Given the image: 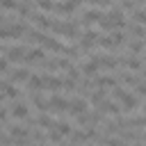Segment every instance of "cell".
Instances as JSON below:
<instances>
[{
  "label": "cell",
  "instance_id": "1",
  "mask_svg": "<svg viewBox=\"0 0 146 146\" xmlns=\"http://www.w3.org/2000/svg\"><path fill=\"white\" fill-rule=\"evenodd\" d=\"M27 48H30V46H25L23 41H21V43H14V46H9V48L5 50V52H7V55H5V59H7L9 64H11V62H23V57H25Z\"/></svg>",
  "mask_w": 146,
  "mask_h": 146
},
{
  "label": "cell",
  "instance_id": "2",
  "mask_svg": "<svg viewBox=\"0 0 146 146\" xmlns=\"http://www.w3.org/2000/svg\"><path fill=\"white\" fill-rule=\"evenodd\" d=\"M30 68L27 66H16V68H9L7 71V82L9 84H16V82H27V78H30Z\"/></svg>",
  "mask_w": 146,
  "mask_h": 146
},
{
  "label": "cell",
  "instance_id": "3",
  "mask_svg": "<svg viewBox=\"0 0 146 146\" xmlns=\"http://www.w3.org/2000/svg\"><path fill=\"white\" fill-rule=\"evenodd\" d=\"M46 103H48V112H52V114H62V112L68 110V100L64 96H59V94H52Z\"/></svg>",
  "mask_w": 146,
  "mask_h": 146
},
{
  "label": "cell",
  "instance_id": "4",
  "mask_svg": "<svg viewBox=\"0 0 146 146\" xmlns=\"http://www.w3.org/2000/svg\"><path fill=\"white\" fill-rule=\"evenodd\" d=\"M41 80H43V89H46V91H62V87H64V80H62V75L41 73Z\"/></svg>",
  "mask_w": 146,
  "mask_h": 146
},
{
  "label": "cell",
  "instance_id": "5",
  "mask_svg": "<svg viewBox=\"0 0 146 146\" xmlns=\"http://www.w3.org/2000/svg\"><path fill=\"white\" fill-rule=\"evenodd\" d=\"M66 46H68V43H62L57 36H50V34H43V39H41V48H43V50L48 48V50H55V52H62V55H64V52H66Z\"/></svg>",
  "mask_w": 146,
  "mask_h": 146
},
{
  "label": "cell",
  "instance_id": "6",
  "mask_svg": "<svg viewBox=\"0 0 146 146\" xmlns=\"http://www.w3.org/2000/svg\"><path fill=\"white\" fill-rule=\"evenodd\" d=\"M41 59H46V50H43L41 46H32V48H27V52H25V57H23V62H25V66H32V64H39Z\"/></svg>",
  "mask_w": 146,
  "mask_h": 146
},
{
  "label": "cell",
  "instance_id": "7",
  "mask_svg": "<svg viewBox=\"0 0 146 146\" xmlns=\"http://www.w3.org/2000/svg\"><path fill=\"white\" fill-rule=\"evenodd\" d=\"M96 112H98L100 116H107V114H110V116L114 119V116H119V114H121V107H119V103H114V100H103V103L98 105V110H96Z\"/></svg>",
  "mask_w": 146,
  "mask_h": 146
},
{
  "label": "cell",
  "instance_id": "8",
  "mask_svg": "<svg viewBox=\"0 0 146 146\" xmlns=\"http://www.w3.org/2000/svg\"><path fill=\"white\" fill-rule=\"evenodd\" d=\"M87 110H89V103H87L82 96H75V98L68 100V110H66V112L78 116V114H82V112H87Z\"/></svg>",
  "mask_w": 146,
  "mask_h": 146
},
{
  "label": "cell",
  "instance_id": "9",
  "mask_svg": "<svg viewBox=\"0 0 146 146\" xmlns=\"http://www.w3.org/2000/svg\"><path fill=\"white\" fill-rule=\"evenodd\" d=\"M9 114H11L14 119H30V107H27L25 100H14Z\"/></svg>",
  "mask_w": 146,
  "mask_h": 146
},
{
  "label": "cell",
  "instance_id": "10",
  "mask_svg": "<svg viewBox=\"0 0 146 146\" xmlns=\"http://www.w3.org/2000/svg\"><path fill=\"white\" fill-rule=\"evenodd\" d=\"M78 71H82L80 75H84L87 80H94V78L98 75V71H100V68L96 66V62H91V59H87V62H82V64H80V68H78Z\"/></svg>",
  "mask_w": 146,
  "mask_h": 146
},
{
  "label": "cell",
  "instance_id": "11",
  "mask_svg": "<svg viewBox=\"0 0 146 146\" xmlns=\"http://www.w3.org/2000/svg\"><path fill=\"white\" fill-rule=\"evenodd\" d=\"M103 100H107V89H96L87 96V103H91V105H100Z\"/></svg>",
  "mask_w": 146,
  "mask_h": 146
},
{
  "label": "cell",
  "instance_id": "12",
  "mask_svg": "<svg viewBox=\"0 0 146 146\" xmlns=\"http://www.w3.org/2000/svg\"><path fill=\"white\" fill-rule=\"evenodd\" d=\"M55 130H57L62 137H71V132H73L75 128H73L66 119H59V121H55Z\"/></svg>",
  "mask_w": 146,
  "mask_h": 146
},
{
  "label": "cell",
  "instance_id": "13",
  "mask_svg": "<svg viewBox=\"0 0 146 146\" xmlns=\"http://www.w3.org/2000/svg\"><path fill=\"white\" fill-rule=\"evenodd\" d=\"M34 123H36V125H41V128H48V130H50V128H55V119H52L48 112H41V114L34 119Z\"/></svg>",
  "mask_w": 146,
  "mask_h": 146
},
{
  "label": "cell",
  "instance_id": "14",
  "mask_svg": "<svg viewBox=\"0 0 146 146\" xmlns=\"http://www.w3.org/2000/svg\"><path fill=\"white\" fill-rule=\"evenodd\" d=\"M2 96H7V98H11V100H18L21 98V89L16 87V84H5V89H2Z\"/></svg>",
  "mask_w": 146,
  "mask_h": 146
},
{
  "label": "cell",
  "instance_id": "15",
  "mask_svg": "<svg viewBox=\"0 0 146 146\" xmlns=\"http://www.w3.org/2000/svg\"><path fill=\"white\" fill-rule=\"evenodd\" d=\"M30 100H32V105H34L39 112H48V103L43 100L41 94H30Z\"/></svg>",
  "mask_w": 146,
  "mask_h": 146
},
{
  "label": "cell",
  "instance_id": "16",
  "mask_svg": "<svg viewBox=\"0 0 146 146\" xmlns=\"http://www.w3.org/2000/svg\"><path fill=\"white\" fill-rule=\"evenodd\" d=\"M46 139H48V141H52V144H59V141H62V135H59L55 128H50V130H48V135H46Z\"/></svg>",
  "mask_w": 146,
  "mask_h": 146
},
{
  "label": "cell",
  "instance_id": "17",
  "mask_svg": "<svg viewBox=\"0 0 146 146\" xmlns=\"http://www.w3.org/2000/svg\"><path fill=\"white\" fill-rule=\"evenodd\" d=\"M75 121H78L80 125H89V110H87V112H82V114H78V116H75Z\"/></svg>",
  "mask_w": 146,
  "mask_h": 146
},
{
  "label": "cell",
  "instance_id": "18",
  "mask_svg": "<svg viewBox=\"0 0 146 146\" xmlns=\"http://www.w3.org/2000/svg\"><path fill=\"white\" fill-rule=\"evenodd\" d=\"M7 71H9V62L5 57H0V73H7Z\"/></svg>",
  "mask_w": 146,
  "mask_h": 146
},
{
  "label": "cell",
  "instance_id": "19",
  "mask_svg": "<svg viewBox=\"0 0 146 146\" xmlns=\"http://www.w3.org/2000/svg\"><path fill=\"white\" fill-rule=\"evenodd\" d=\"M5 84H7V80H5V78H0V91L5 89Z\"/></svg>",
  "mask_w": 146,
  "mask_h": 146
},
{
  "label": "cell",
  "instance_id": "20",
  "mask_svg": "<svg viewBox=\"0 0 146 146\" xmlns=\"http://www.w3.org/2000/svg\"><path fill=\"white\" fill-rule=\"evenodd\" d=\"M5 50H7V48H5V43L0 41V52H5Z\"/></svg>",
  "mask_w": 146,
  "mask_h": 146
},
{
  "label": "cell",
  "instance_id": "21",
  "mask_svg": "<svg viewBox=\"0 0 146 146\" xmlns=\"http://www.w3.org/2000/svg\"><path fill=\"white\" fill-rule=\"evenodd\" d=\"M2 100H5V96H2V94H0V105H2Z\"/></svg>",
  "mask_w": 146,
  "mask_h": 146
},
{
  "label": "cell",
  "instance_id": "22",
  "mask_svg": "<svg viewBox=\"0 0 146 146\" xmlns=\"http://www.w3.org/2000/svg\"><path fill=\"white\" fill-rule=\"evenodd\" d=\"M64 146H78V144H64Z\"/></svg>",
  "mask_w": 146,
  "mask_h": 146
},
{
  "label": "cell",
  "instance_id": "23",
  "mask_svg": "<svg viewBox=\"0 0 146 146\" xmlns=\"http://www.w3.org/2000/svg\"><path fill=\"white\" fill-rule=\"evenodd\" d=\"M0 135H2V130H0Z\"/></svg>",
  "mask_w": 146,
  "mask_h": 146
},
{
  "label": "cell",
  "instance_id": "24",
  "mask_svg": "<svg viewBox=\"0 0 146 146\" xmlns=\"http://www.w3.org/2000/svg\"><path fill=\"white\" fill-rule=\"evenodd\" d=\"M91 146H94V144H91Z\"/></svg>",
  "mask_w": 146,
  "mask_h": 146
}]
</instances>
